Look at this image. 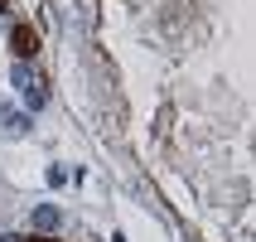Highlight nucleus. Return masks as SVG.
<instances>
[{
	"label": "nucleus",
	"mask_w": 256,
	"mask_h": 242,
	"mask_svg": "<svg viewBox=\"0 0 256 242\" xmlns=\"http://www.w3.org/2000/svg\"><path fill=\"white\" fill-rule=\"evenodd\" d=\"M10 83L20 87V92H24V102H29V107H44V102H48L44 83H39V78H34V73L24 68V63H14V68H10Z\"/></svg>",
	"instance_id": "nucleus-1"
},
{
	"label": "nucleus",
	"mask_w": 256,
	"mask_h": 242,
	"mask_svg": "<svg viewBox=\"0 0 256 242\" xmlns=\"http://www.w3.org/2000/svg\"><path fill=\"white\" fill-rule=\"evenodd\" d=\"M58 223H63V213H58V208H48V203H39V208H34V228H39V232H54Z\"/></svg>",
	"instance_id": "nucleus-2"
},
{
	"label": "nucleus",
	"mask_w": 256,
	"mask_h": 242,
	"mask_svg": "<svg viewBox=\"0 0 256 242\" xmlns=\"http://www.w3.org/2000/svg\"><path fill=\"white\" fill-rule=\"evenodd\" d=\"M5 131H10V136H24V131H29V116L24 112H5Z\"/></svg>",
	"instance_id": "nucleus-3"
},
{
	"label": "nucleus",
	"mask_w": 256,
	"mask_h": 242,
	"mask_svg": "<svg viewBox=\"0 0 256 242\" xmlns=\"http://www.w3.org/2000/svg\"><path fill=\"white\" fill-rule=\"evenodd\" d=\"M14 54H34V34L29 29H14Z\"/></svg>",
	"instance_id": "nucleus-4"
},
{
	"label": "nucleus",
	"mask_w": 256,
	"mask_h": 242,
	"mask_svg": "<svg viewBox=\"0 0 256 242\" xmlns=\"http://www.w3.org/2000/svg\"><path fill=\"white\" fill-rule=\"evenodd\" d=\"M0 242H24V237H20V232H5V237H0Z\"/></svg>",
	"instance_id": "nucleus-5"
}]
</instances>
